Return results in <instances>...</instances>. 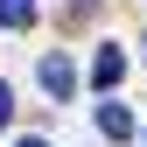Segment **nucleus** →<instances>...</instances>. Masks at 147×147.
Listing matches in <instances>:
<instances>
[{
	"label": "nucleus",
	"instance_id": "nucleus-5",
	"mask_svg": "<svg viewBox=\"0 0 147 147\" xmlns=\"http://www.w3.org/2000/svg\"><path fill=\"white\" fill-rule=\"evenodd\" d=\"M7 119H14V91L0 84V126H7Z\"/></svg>",
	"mask_w": 147,
	"mask_h": 147
},
{
	"label": "nucleus",
	"instance_id": "nucleus-1",
	"mask_svg": "<svg viewBox=\"0 0 147 147\" xmlns=\"http://www.w3.org/2000/svg\"><path fill=\"white\" fill-rule=\"evenodd\" d=\"M35 77H42V91H49V98H70V91H77V63H70L63 49H49V56L35 63Z\"/></svg>",
	"mask_w": 147,
	"mask_h": 147
},
{
	"label": "nucleus",
	"instance_id": "nucleus-6",
	"mask_svg": "<svg viewBox=\"0 0 147 147\" xmlns=\"http://www.w3.org/2000/svg\"><path fill=\"white\" fill-rule=\"evenodd\" d=\"M14 147H49V140H35V133H28V140H14Z\"/></svg>",
	"mask_w": 147,
	"mask_h": 147
},
{
	"label": "nucleus",
	"instance_id": "nucleus-4",
	"mask_svg": "<svg viewBox=\"0 0 147 147\" xmlns=\"http://www.w3.org/2000/svg\"><path fill=\"white\" fill-rule=\"evenodd\" d=\"M35 21V0H0V28H28Z\"/></svg>",
	"mask_w": 147,
	"mask_h": 147
},
{
	"label": "nucleus",
	"instance_id": "nucleus-2",
	"mask_svg": "<svg viewBox=\"0 0 147 147\" xmlns=\"http://www.w3.org/2000/svg\"><path fill=\"white\" fill-rule=\"evenodd\" d=\"M119 77H126V49H119V42H98V56H91V84L112 91Z\"/></svg>",
	"mask_w": 147,
	"mask_h": 147
},
{
	"label": "nucleus",
	"instance_id": "nucleus-3",
	"mask_svg": "<svg viewBox=\"0 0 147 147\" xmlns=\"http://www.w3.org/2000/svg\"><path fill=\"white\" fill-rule=\"evenodd\" d=\"M98 133H105V140H126V133H133V112H126L119 98H105V105H98Z\"/></svg>",
	"mask_w": 147,
	"mask_h": 147
}]
</instances>
